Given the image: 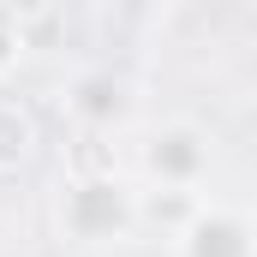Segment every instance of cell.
<instances>
[{
    "instance_id": "6da1fadb",
    "label": "cell",
    "mask_w": 257,
    "mask_h": 257,
    "mask_svg": "<svg viewBox=\"0 0 257 257\" xmlns=\"http://www.w3.org/2000/svg\"><path fill=\"white\" fill-rule=\"evenodd\" d=\"M60 221L72 239L84 245H108V239H126L138 227V197L120 180H78L60 203Z\"/></svg>"
},
{
    "instance_id": "7a4b0ae2",
    "label": "cell",
    "mask_w": 257,
    "mask_h": 257,
    "mask_svg": "<svg viewBox=\"0 0 257 257\" xmlns=\"http://www.w3.org/2000/svg\"><path fill=\"white\" fill-rule=\"evenodd\" d=\"M203 168H209V150H203V138L192 126H168L156 132L150 144H144V174L162 186V192H186L203 180Z\"/></svg>"
},
{
    "instance_id": "3957f363",
    "label": "cell",
    "mask_w": 257,
    "mask_h": 257,
    "mask_svg": "<svg viewBox=\"0 0 257 257\" xmlns=\"http://www.w3.org/2000/svg\"><path fill=\"white\" fill-rule=\"evenodd\" d=\"M180 257H245V221L197 209L192 221L180 227Z\"/></svg>"
},
{
    "instance_id": "277c9868",
    "label": "cell",
    "mask_w": 257,
    "mask_h": 257,
    "mask_svg": "<svg viewBox=\"0 0 257 257\" xmlns=\"http://www.w3.org/2000/svg\"><path fill=\"white\" fill-rule=\"evenodd\" d=\"M114 162H120L114 132L78 126V144H72V168H78V180H114Z\"/></svg>"
},
{
    "instance_id": "5b68a950",
    "label": "cell",
    "mask_w": 257,
    "mask_h": 257,
    "mask_svg": "<svg viewBox=\"0 0 257 257\" xmlns=\"http://www.w3.org/2000/svg\"><path fill=\"white\" fill-rule=\"evenodd\" d=\"M30 144H36V120H30V108L0 102V174L18 168V162L30 156Z\"/></svg>"
},
{
    "instance_id": "8992f818",
    "label": "cell",
    "mask_w": 257,
    "mask_h": 257,
    "mask_svg": "<svg viewBox=\"0 0 257 257\" xmlns=\"http://www.w3.org/2000/svg\"><path fill=\"white\" fill-rule=\"evenodd\" d=\"M18 60V18L12 12H0V72Z\"/></svg>"
}]
</instances>
